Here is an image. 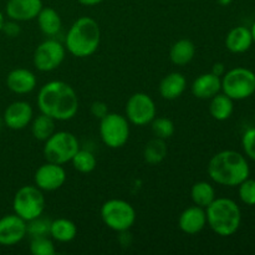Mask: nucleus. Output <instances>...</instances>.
I'll return each instance as SVG.
<instances>
[{
  "label": "nucleus",
  "mask_w": 255,
  "mask_h": 255,
  "mask_svg": "<svg viewBox=\"0 0 255 255\" xmlns=\"http://www.w3.org/2000/svg\"><path fill=\"white\" fill-rule=\"evenodd\" d=\"M251 31H252V36H253V41H254V44H255V21L253 22V25H252Z\"/></svg>",
  "instance_id": "nucleus-40"
},
{
  "label": "nucleus",
  "mask_w": 255,
  "mask_h": 255,
  "mask_svg": "<svg viewBox=\"0 0 255 255\" xmlns=\"http://www.w3.org/2000/svg\"><path fill=\"white\" fill-rule=\"evenodd\" d=\"M34 117V109L26 101H14L5 109L2 115V121L5 126L14 131L24 129L31 124Z\"/></svg>",
  "instance_id": "nucleus-14"
},
{
  "label": "nucleus",
  "mask_w": 255,
  "mask_h": 255,
  "mask_svg": "<svg viewBox=\"0 0 255 255\" xmlns=\"http://www.w3.org/2000/svg\"><path fill=\"white\" fill-rule=\"evenodd\" d=\"M26 236V222L17 214H6L0 218V246H16Z\"/></svg>",
  "instance_id": "nucleus-13"
},
{
  "label": "nucleus",
  "mask_w": 255,
  "mask_h": 255,
  "mask_svg": "<svg viewBox=\"0 0 255 255\" xmlns=\"http://www.w3.org/2000/svg\"><path fill=\"white\" fill-rule=\"evenodd\" d=\"M6 86L14 94L27 95L36 89L37 77L31 70L17 67L7 74Z\"/></svg>",
  "instance_id": "nucleus-16"
},
{
  "label": "nucleus",
  "mask_w": 255,
  "mask_h": 255,
  "mask_svg": "<svg viewBox=\"0 0 255 255\" xmlns=\"http://www.w3.org/2000/svg\"><path fill=\"white\" fill-rule=\"evenodd\" d=\"M77 1L84 6H96V5L104 2L105 0H77Z\"/></svg>",
  "instance_id": "nucleus-37"
},
{
  "label": "nucleus",
  "mask_w": 255,
  "mask_h": 255,
  "mask_svg": "<svg viewBox=\"0 0 255 255\" xmlns=\"http://www.w3.org/2000/svg\"><path fill=\"white\" fill-rule=\"evenodd\" d=\"M241 201L247 206H255V179L247 178L238 186Z\"/></svg>",
  "instance_id": "nucleus-32"
},
{
  "label": "nucleus",
  "mask_w": 255,
  "mask_h": 255,
  "mask_svg": "<svg viewBox=\"0 0 255 255\" xmlns=\"http://www.w3.org/2000/svg\"><path fill=\"white\" fill-rule=\"evenodd\" d=\"M196 56V45L189 39H179L169 50V59L177 66H186Z\"/></svg>",
  "instance_id": "nucleus-22"
},
{
  "label": "nucleus",
  "mask_w": 255,
  "mask_h": 255,
  "mask_svg": "<svg viewBox=\"0 0 255 255\" xmlns=\"http://www.w3.org/2000/svg\"><path fill=\"white\" fill-rule=\"evenodd\" d=\"M207 173L219 186L238 187L251 176V166L247 157L241 152L224 149L209 159Z\"/></svg>",
  "instance_id": "nucleus-2"
},
{
  "label": "nucleus",
  "mask_w": 255,
  "mask_h": 255,
  "mask_svg": "<svg viewBox=\"0 0 255 255\" xmlns=\"http://www.w3.org/2000/svg\"><path fill=\"white\" fill-rule=\"evenodd\" d=\"M149 125H151L154 137H158L164 141L171 138L176 131L173 121L168 117H154V120Z\"/></svg>",
  "instance_id": "nucleus-29"
},
{
  "label": "nucleus",
  "mask_w": 255,
  "mask_h": 255,
  "mask_svg": "<svg viewBox=\"0 0 255 255\" xmlns=\"http://www.w3.org/2000/svg\"><path fill=\"white\" fill-rule=\"evenodd\" d=\"M90 112H91L92 116L95 119H104L107 114H109V106H107L106 102L104 101H94L90 106Z\"/></svg>",
  "instance_id": "nucleus-34"
},
{
  "label": "nucleus",
  "mask_w": 255,
  "mask_h": 255,
  "mask_svg": "<svg viewBox=\"0 0 255 255\" xmlns=\"http://www.w3.org/2000/svg\"><path fill=\"white\" fill-rule=\"evenodd\" d=\"M80 149V142L74 133L69 131H55L44 142L42 153L46 161L57 164L71 162Z\"/></svg>",
  "instance_id": "nucleus-6"
},
{
  "label": "nucleus",
  "mask_w": 255,
  "mask_h": 255,
  "mask_svg": "<svg viewBox=\"0 0 255 255\" xmlns=\"http://www.w3.org/2000/svg\"><path fill=\"white\" fill-rule=\"evenodd\" d=\"M178 227L183 233L194 236L203 231L207 227L206 208L199 206H191L184 209L178 218Z\"/></svg>",
  "instance_id": "nucleus-17"
},
{
  "label": "nucleus",
  "mask_w": 255,
  "mask_h": 255,
  "mask_svg": "<svg viewBox=\"0 0 255 255\" xmlns=\"http://www.w3.org/2000/svg\"><path fill=\"white\" fill-rule=\"evenodd\" d=\"M67 179L62 164L46 161L35 171L34 184L42 192H55L61 188Z\"/></svg>",
  "instance_id": "nucleus-12"
},
{
  "label": "nucleus",
  "mask_w": 255,
  "mask_h": 255,
  "mask_svg": "<svg viewBox=\"0 0 255 255\" xmlns=\"http://www.w3.org/2000/svg\"><path fill=\"white\" fill-rule=\"evenodd\" d=\"M187 89V79L181 72H169L159 82L158 92L162 99L173 101L179 99Z\"/></svg>",
  "instance_id": "nucleus-19"
},
{
  "label": "nucleus",
  "mask_w": 255,
  "mask_h": 255,
  "mask_svg": "<svg viewBox=\"0 0 255 255\" xmlns=\"http://www.w3.org/2000/svg\"><path fill=\"white\" fill-rule=\"evenodd\" d=\"M55 122L54 119L40 112V115L32 117L30 124L32 137L37 141L45 142L55 132Z\"/></svg>",
  "instance_id": "nucleus-27"
},
{
  "label": "nucleus",
  "mask_w": 255,
  "mask_h": 255,
  "mask_svg": "<svg viewBox=\"0 0 255 255\" xmlns=\"http://www.w3.org/2000/svg\"><path fill=\"white\" fill-rule=\"evenodd\" d=\"M101 44V29L99 22L90 16L75 20L65 37L66 51L72 56L85 59L92 56Z\"/></svg>",
  "instance_id": "nucleus-3"
},
{
  "label": "nucleus",
  "mask_w": 255,
  "mask_h": 255,
  "mask_svg": "<svg viewBox=\"0 0 255 255\" xmlns=\"http://www.w3.org/2000/svg\"><path fill=\"white\" fill-rule=\"evenodd\" d=\"M4 22H5V16H4V14L0 11V32H1V29H2V25H4Z\"/></svg>",
  "instance_id": "nucleus-39"
},
{
  "label": "nucleus",
  "mask_w": 255,
  "mask_h": 255,
  "mask_svg": "<svg viewBox=\"0 0 255 255\" xmlns=\"http://www.w3.org/2000/svg\"><path fill=\"white\" fill-rule=\"evenodd\" d=\"M29 248L32 255H54L56 252L54 239L50 236L31 238Z\"/></svg>",
  "instance_id": "nucleus-30"
},
{
  "label": "nucleus",
  "mask_w": 255,
  "mask_h": 255,
  "mask_svg": "<svg viewBox=\"0 0 255 255\" xmlns=\"http://www.w3.org/2000/svg\"><path fill=\"white\" fill-rule=\"evenodd\" d=\"M191 198L196 206L207 208L217 198L216 189L207 181L196 182L191 188Z\"/></svg>",
  "instance_id": "nucleus-26"
},
{
  "label": "nucleus",
  "mask_w": 255,
  "mask_h": 255,
  "mask_svg": "<svg viewBox=\"0 0 255 255\" xmlns=\"http://www.w3.org/2000/svg\"><path fill=\"white\" fill-rule=\"evenodd\" d=\"M66 57V47L56 39H46L39 44L32 55L34 67L40 72H51L59 69Z\"/></svg>",
  "instance_id": "nucleus-10"
},
{
  "label": "nucleus",
  "mask_w": 255,
  "mask_h": 255,
  "mask_svg": "<svg viewBox=\"0 0 255 255\" xmlns=\"http://www.w3.org/2000/svg\"><path fill=\"white\" fill-rule=\"evenodd\" d=\"M254 122H255V112H254Z\"/></svg>",
  "instance_id": "nucleus-41"
},
{
  "label": "nucleus",
  "mask_w": 255,
  "mask_h": 255,
  "mask_svg": "<svg viewBox=\"0 0 255 255\" xmlns=\"http://www.w3.org/2000/svg\"><path fill=\"white\" fill-rule=\"evenodd\" d=\"M100 216L105 226L117 233L129 231L137 218L134 207L129 202L119 198L105 202L100 209Z\"/></svg>",
  "instance_id": "nucleus-5"
},
{
  "label": "nucleus",
  "mask_w": 255,
  "mask_h": 255,
  "mask_svg": "<svg viewBox=\"0 0 255 255\" xmlns=\"http://www.w3.org/2000/svg\"><path fill=\"white\" fill-rule=\"evenodd\" d=\"M50 226H51V221L44 218L42 216L31 219V221L26 222L27 236H30V238L50 236Z\"/></svg>",
  "instance_id": "nucleus-31"
},
{
  "label": "nucleus",
  "mask_w": 255,
  "mask_h": 255,
  "mask_svg": "<svg viewBox=\"0 0 255 255\" xmlns=\"http://www.w3.org/2000/svg\"><path fill=\"white\" fill-rule=\"evenodd\" d=\"M211 72H213L217 76L222 77L226 74V66H224V64H222V62H216V64L213 65V67H212Z\"/></svg>",
  "instance_id": "nucleus-36"
},
{
  "label": "nucleus",
  "mask_w": 255,
  "mask_h": 255,
  "mask_svg": "<svg viewBox=\"0 0 255 255\" xmlns=\"http://www.w3.org/2000/svg\"><path fill=\"white\" fill-rule=\"evenodd\" d=\"M254 44L252 31L247 26H236L226 36V47L232 54H243L247 52Z\"/></svg>",
  "instance_id": "nucleus-20"
},
{
  "label": "nucleus",
  "mask_w": 255,
  "mask_h": 255,
  "mask_svg": "<svg viewBox=\"0 0 255 255\" xmlns=\"http://www.w3.org/2000/svg\"><path fill=\"white\" fill-rule=\"evenodd\" d=\"M1 32H4L7 37H17L20 35V32H21V27H20L19 21H15V20L11 19L9 21L5 20Z\"/></svg>",
  "instance_id": "nucleus-35"
},
{
  "label": "nucleus",
  "mask_w": 255,
  "mask_h": 255,
  "mask_svg": "<svg viewBox=\"0 0 255 255\" xmlns=\"http://www.w3.org/2000/svg\"><path fill=\"white\" fill-rule=\"evenodd\" d=\"M72 167L80 173H91L95 171L97 166L96 156L91 151L80 148L74 158L71 159Z\"/></svg>",
  "instance_id": "nucleus-28"
},
{
  "label": "nucleus",
  "mask_w": 255,
  "mask_h": 255,
  "mask_svg": "<svg viewBox=\"0 0 255 255\" xmlns=\"http://www.w3.org/2000/svg\"><path fill=\"white\" fill-rule=\"evenodd\" d=\"M207 226L219 237H231L238 232L242 224L241 207L236 201L217 197L206 208Z\"/></svg>",
  "instance_id": "nucleus-4"
},
{
  "label": "nucleus",
  "mask_w": 255,
  "mask_h": 255,
  "mask_svg": "<svg viewBox=\"0 0 255 255\" xmlns=\"http://www.w3.org/2000/svg\"><path fill=\"white\" fill-rule=\"evenodd\" d=\"M222 92L233 101H242L255 92V72L247 67H234L222 76Z\"/></svg>",
  "instance_id": "nucleus-7"
},
{
  "label": "nucleus",
  "mask_w": 255,
  "mask_h": 255,
  "mask_svg": "<svg viewBox=\"0 0 255 255\" xmlns=\"http://www.w3.org/2000/svg\"><path fill=\"white\" fill-rule=\"evenodd\" d=\"M242 147L247 158L255 161V127L247 129L242 136Z\"/></svg>",
  "instance_id": "nucleus-33"
},
{
  "label": "nucleus",
  "mask_w": 255,
  "mask_h": 255,
  "mask_svg": "<svg viewBox=\"0 0 255 255\" xmlns=\"http://www.w3.org/2000/svg\"><path fill=\"white\" fill-rule=\"evenodd\" d=\"M42 6V0H7L5 14L15 21H30L36 19Z\"/></svg>",
  "instance_id": "nucleus-15"
},
{
  "label": "nucleus",
  "mask_w": 255,
  "mask_h": 255,
  "mask_svg": "<svg viewBox=\"0 0 255 255\" xmlns=\"http://www.w3.org/2000/svg\"><path fill=\"white\" fill-rule=\"evenodd\" d=\"M37 25L41 32L46 36H56L62 29V20L59 12L50 6H42L36 16Z\"/></svg>",
  "instance_id": "nucleus-21"
},
{
  "label": "nucleus",
  "mask_w": 255,
  "mask_h": 255,
  "mask_svg": "<svg viewBox=\"0 0 255 255\" xmlns=\"http://www.w3.org/2000/svg\"><path fill=\"white\" fill-rule=\"evenodd\" d=\"M99 132L105 146L112 149L121 148L128 142L131 124L124 115L109 112L100 120Z\"/></svg>",
  "instance_id": "nucleus-9"
},
{
  "label": "nucleus",
  "mask_w": 255,
  "mask_h": 255,
  "mask_svg": "<svg viewBox=\"0 0 255 255\" xmlns=\"http://www.w3.org/2000/svg\"><path fill=\"white\" fill-rule=\"evenodd\" d=\"M168 154V147L164 139L154 137L149 139L143 148V158L148 164H159L166 159Z\"/></svg>",
  "instance_id": "nucleus-25"
},
{
  "label": "nucleus",
  "mask_w": 255,
  "mask_h": 255,
  "mask_svg": "<svg viewBox=\"0 0 255 255\" xmlns=\"http://www.w3.org/2000/svg\"><path fill=\"white\" fill-rule=\"evenodd\" d=\"M209 114L216 121H227L234 112V101L223 92H219L209 100Z\"/></svg>",
  "instance_id": "nucleus-23"
},
{
  "label": "nucleus",
  "mask_w": 255,
  "mask_h": 255,
  "mask_svg": "<svg viewBox=\"0 0 255 255\" xmlns=\"http://www.w3.org/2000/svg\"><path fill=\"white\" fill-rule=\"evenodd\" d=\"M218 1L219 5H222V6H228V5H231L232 2H233V0H217Z\"/></svg>",
  "instance_id": "nucleus-38"
},
{
  "label": "nucleus",
  "mask_w": 255,
  "mask_h": 255,
  "mask_svg": "<svg viewBox=\"0 0 255 255\" xmlns=\"http://www.w3.org/2000/svg\"><path fill=\"white\" fill-rule=\"evenodd\" d=\"M46 207L44 193L35 184H27L19 188L12 198V209L25 222L42 216Z\"/></svg>",
  "instance_id": "nucleus-8"
},
{
  "label": "nucleus",
  "mask_w": 255,
  "mask_h": 255,
  "mask_svg": "<svg viewBox=\"0 0 255 255\" xmlns=\"http://www.w3.org/2000/svg\"><path fill=\"white\" fill-rule=\"evenodd\" d=\"M77 236V227L67 218H57L51 221L50 237L59 243H70Z\"/></svg>",
  "instance_id": "nucleus-24"
},
{
  "label": "nucleus",
  "mask_w": 255,
  "mask_h": 255,
  "mask_svg": "<svg viewBox=\"0 0 255 255\" xmlns=\"http://www.w3.org/2000/svg\"><path fill=\"white\" fill-rule=\"evenodd\" d=\"M125 116L133 126L143 127L151 124L157 116L154 100L146 92H136L127 100Z\"/></svg>",
  "instance_id": "nucleus-11"
},
{
  "label": "nucleus",
  "mask_w": 255,
  "mask_h": 255,
  "mask_svg": "<svg viewBox=\"0 0 255 255\" xmlns=\"http://www.w3.org/2000/svg\"><path fill=\"white\" fill-rule=\"evenodd\" d=\"M191 91L194 97L199 100H211L217 94L222 92V77L213 72L199 75L192 82Z\"/></svg>",
  "instance_id": "nucleus-18"
},
{
  "label": "nucleus",
  "mask_w": 255,
  "mask_h": 255,
  "mask_svg": "<svg viewBox=\"0 0 255 255\" xmlns=\"http://www.w3.org/2000/svg\"><path fill=\"white\" fill-rule=\"evenodd\" d=\"M36 102L40 112L55 121H69L79 111V96L76 91L71 85L61 80H52L42 85Z\"/></svg>",
  "instance_id": "nucleus-1"
}]
</instances>
